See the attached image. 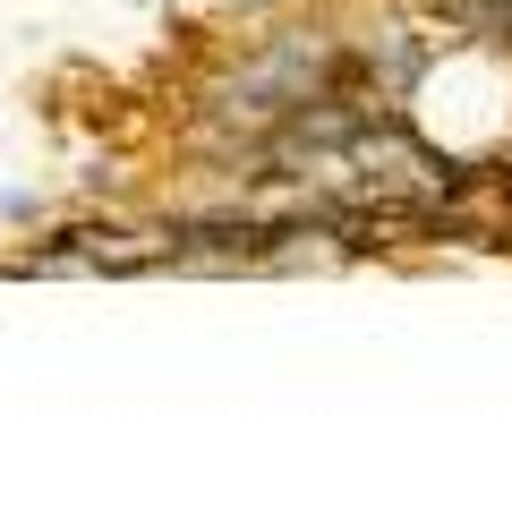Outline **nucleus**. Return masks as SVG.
<instances>
[{"mask_svg": "<svg viewBox=\"0 0 512 512\" xmlns=\"http://www.w3.org/2000/svg\"><path fill=\"white\" fill-rule=\"evenodd\" d=\"M427 60H436V35L427 26L376 18L367 35H350V86H359V103H402L427 77Z\"/></svg>", "mask_w": 512, "mask_h": 512, "instance_id": "obj_1", "label": "nucleus"}, {"mask_svg": "<svg viewBox=\"0 0 512 512\" xmlns=\"http://www.w3.org/2000/svg\"><path fill=\"white\" fill-rule=\"evenodd\" d=\"M35 214H43L35 188H9V197H0V222H35Z\"/></svg>", "mask_w": 512, "mask_h": 512, "instance_id": "obj_2", "label": "nucleus"}, {"mask_svg": "<svg viewBox=\"0 0 512 512\" xmlns=\"http://www.w3.org/2000/svg\"><path fill=\"white\" fill-rule=\"evenodd\" d=\"M137 9H154V0H137Z\"/></svg>", "mask_w": 512, "mask_h": 512, "instance_id": "obj_3", "label": "nucleus"}]
</instances>
